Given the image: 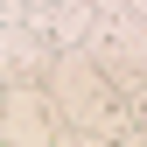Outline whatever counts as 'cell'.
Instances as JSON below:
<instances>
[{"instance_id":"3","label":"cell","mask_w":147,"mask_h":147,"mask_svg":"<svg viewBox=\"0 0 147 147\" xmlns=\"http://www.w3.org/2000/svg\"><path fill=\"white\" fill-rule=\"evenodd\" d=\"M0 119H7V126H14V133H21V126H35V119H49V105H42V98H35V91H28V84H14V98H7V112H0Z\"/></svg>"},{"instance_id":"1","label":"cell","mask_w":147,"mask_h":147,"mask_svg":"<svg viewBox=\"0 0 147 147\" xmlns=\"http://www.w3.org/2000/svg\"><path fill=\"white\" fill-rule=\"evenodd\" d=\"M49 63H56V42H49L28 14L0 21V77H7V84H35Z\"/></svg>"},{"instance_id":"2","label":"cell","mask_w":147,"mask_h":147,"mask_svg":"<svg viewBox=\"0 0 147 147\" xmlns=\"http://www.w3.org/2000/svg\"><path fill=\"white\" fill-rule=\"evenodd\" d=\"M105 77H112L105 63H98V70H91V63H77V56L63 63V105H70V119H84V126L98 119V105L112 98V91H105Z\"/></svg>"}]
</instances>
